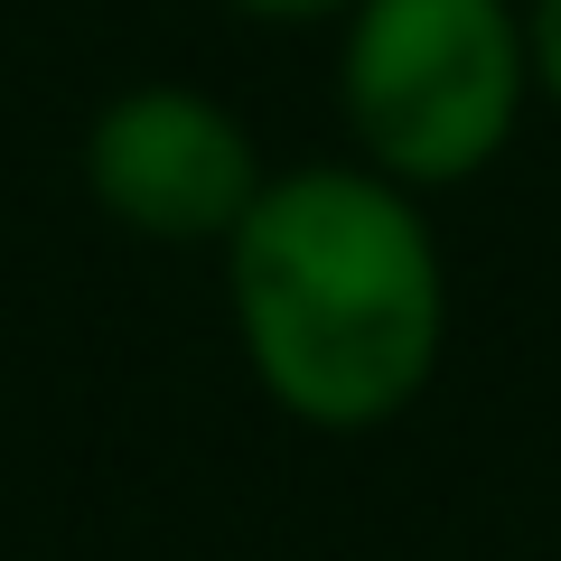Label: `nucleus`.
Returning a JSON list of instances; mask_svg holds the SVG:
<instances>
[{
  "label": "nucleus",
  "mask_w": 561,
  "mask_h": 561,
  "mask_svg": "<svg viewBox=\"0 0 561 561\" xmlns=\"http://www.w3.org/2000/svg\"><path fill=\"white\" fill-rule=\"evenodd\" d=\"M216 262L243 375L280 421L365 440L431 393L449 356V253L431 197L356 150L272 169Z\"/></svg>",
  "instance_id": "f257e3e1"
},
{
  "label": "nucleus",
  "mask_w": 561,
  "mask_h": 561,
  "mask_svg": "<svg viewBox=\"0 0 561 561\" xmlns=\"http://www.w3.org/2000/svg\"><path fill=\"white\" fill-rule=\"evenodd\" d=\"M328 76L346 150L412 197L486 179L542 103L524 0H356Z\"/></svg>",
  "instance_id": "f03ea898"
},
{
  "label": "nucleus",
  "mask_w": 561,
  "mask_h": 561,
  "mask_svg": "<svg viewBox=\"0 0 561 561\" xmlns=\"http://www.w3.org/2000/svg\"><path fill=\"white\" fill-rule=\"evenodd\" d=\"M76 169H84V197H94L103 225H122L140 243H179V253H197V243L216 253L243 225V206L262 197V179H272L253 122L225 94L179 84V76L103 94L84 113Z\"/></svg>",
  "instance_id": "7ed1b4c3"
},
{
  "label": "nucleus",
  "mask_w": 561,
  "mask_h": 561,
  "mask_svg": "<svg viewBox=\"0 0 561 561\" xmlns=\"http://www.w3.org/2000/svg\"><path fill=\"white\" fill-rule=\"evenodd\" d=\"M216 10H234L253 28H337L356 0H216Z\"/></svg>",
  "instance_id": "20e7f679"
},
{
  "label": "nucleus",
  "mask_w": 561,
  "mask_h": 561,
  "mask_svg": "<svg viewBox=\"0 0 561 561\" xmlns=\"http://www.w3.org/2000/svg\"><path fill=\"white\" fill-rule=\"evenodd\" d=\"M524 28H534V76H542V103L561 113V0H524Z\"/></svg>",
  "instance_id": "39448f33"
}]
</instances>
